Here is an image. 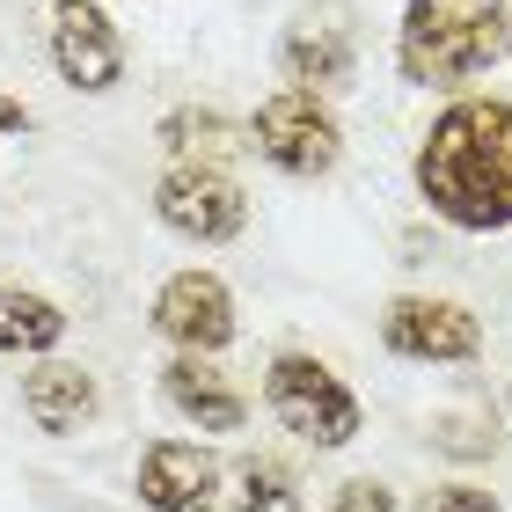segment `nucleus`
Wrapping results in <instances>:
<instances>
[{
    "label": "nucleus",
    "instance_id": "6e6552de",
    "mask_svg": "<svg viewBox=\"0 0 512 512\" xmlns=\"http://www.w3.org/2000/svg\"><path fill=\"white\" fill-rule=\"evenodd\" d=\"M154 330L176 344V352H227L235 344V293L220 286L213 271H176L169 286L154 293Z\"/></svg>",
    "mask_w": 512,
    "mask_h": 512
},
{
    "label": "nucleus",
    "instance_id": "4468645a",
    "mask_svg": "<svg viewBox=\"0 0 512 512\" xmlns=\"http://www.w3.org/2000/svg\"><path fill=\"white\" fill-rule=\"evenodd\" d=\"M161 147L176 161H213L227 147V118L220 110H176V118H161Z\"/></svg>",
    "mask_w": 512,
    "mask_h": 512
},
{
    "label": "nucleus",
    "instance_id": "dca6fc26",
    "mask_svg": "<svg viewBox=\"0 0 512 512\" xmlns=\"http://www.w3.org/2000/svg\"><path fill=\"white\" fill-rule=\"evenodd\" d=\"M322 512H395V498H388V483H374V476H352L344 491L322 505Z\"/></svg>",
    "mask_w": 512,
    "mask_h": 512
},
{
    "label": "nucleus",
    "instance_id": "2eb2a0df",
    "mask_svg": "<svg viewBox=\"0 0 512 512\" xmlns=\"http://www.w3.org/2000/svg\"><path fill=\"white\" fill-rule=\"evenodd\" d=\"M235 512H300L293 469H278V461H249V469H242V491H235Z\"/></svg>",
    "mask_w": 512,
    "mask_h": 512
},
{
    "label": "nucleus",
    "instance_id": "a211bd4d",
    "mask_svg": "<svg viewBox=\"0 0 512 512\" xmlns=\"http://www.w3.org/2000/svg\"><path fill=\"white\" fill-rule=\"evenodd\" d=\"M22 125H30V110H22V103H8V96H0V132H22Z\"/></svg>",
    "mask_w": 512,
    "mask_h": 512
},
{
    "label": "nucleus",
    "instance_id": "39448f33",
    "mask_svg": "<svg viewBox=\"0 0 512 512\" xmlns=\"http://www.w3.org/2000/svg\"><path fill=\"white\" fill-rule=\"evenodd\" d=\"M154 213L183 242H227V235L249 227V198H242V183L227 169H213V161H176V169L154 183Z\"/></svg>",
    "mask_w": 512,
    "mask_h": 512
},
{
    "label": "nucleus",
    "instance_id": "423d86ee",
    "mask_svg": "<svg viewBox=\"0 0 512 512\" xmlns=\"http://www.w3.org/2000/svg\"><path fill=\"white\" fill-rule=\"evenodd\" d=\"M381 344L395 359H425V366H461L483 352V330L461 300H439V293H403L388 300L381 315Z\"/></svg>",
    "mask_w": 512,
    "mask_h": 512
},
{
    "label": "nucleus",
    "instance_id": "6ab92c4d",
    "mask_svg": "<svg viewBox=\"0 0 512 512\" xmlns=\"http://www.w3.org/2000/svg\"><path fill=\"white\" fill-rule=\"evenodd\" d=\"M505 44H512V22H505Z\"/></svg>",
    "mask_w": 512,
    "mask_h": 512
},
{
    "label": "nucleus",
    "instance_id": "f03ea898",
    "mask_svg": "<svg viewBox=\"0 0 512 512\" xmlns=\"http://www.w3.org/2000/svg\"><path fill=\"white\" fill-rule=\"evenodd\" d=\"M498 52H505V0H410L403 37H395L403 81H425V88L469 81Z\"/></svg>",
    "mask_w": 512,
    "mask_h": 512
},
{
    "label": "nucleus",
    "instance_id": "20e7f679",
    "mask_svg": "<svg viewBox=\"0 0 512 512\" xmlns=\"http://www.w3.org/2000/svg\"><path fill=\"white\" fill-rule=\"evenodd\" d=\"M249 147L271 161L278 176H330L337 154H344V132L330 118V103L315 88H278V96L249 118Z\"/></svg>",
    "mask_w": 512,
    "mask_h": 512
},
{
    "label": "nucleus",
    "instance_id": "9d476101",
    "mask_svg": "<svg viewBox=\"0 0 512 512\" xmlns=\"http://www.w3.org/2000/svg\"><path fill=\"white\" fill-rule=\"evenodd\" d=\"M161 395H169V410L191 417L198 432H242V417H249L242 388L227 381L205 352H183V359L161 366Z\"/></svg>",
    "mask_w": 512,
    "mask_h": 512
},
{
    "label": "nucleus",
    "instance_id": "0eeeda50",
    "mask_svg": "<svg viewBox=\"0 0 512 512\" xmlns=\"http://www.w3.org/2000/svg\"><path fill=\"white\" fill-rule=\"evenodd\" d=\"M52 66L81 96H110L125 74V44L96 0H52Z\"/></svg>",
    "mask_w": 512,
    "mask_h": 512
},
{
    "label": "nucleus",
    "instance_id": "1a4fd4ad",
    "mask_svg": "<svg viewBox=\"0 0 512 512\" xmlns=\"http://www.w3.org/2000/svg\"><path fill=\"white\" fill-rule=\"evenodd\" d=\"M139 498L154 512H213L220 505V461L191 439H154L139 454Z\"/></svg>",
    "mask_w": 512,
    "mask_h": 512
},
{
    "label": "nucleus",
    "instance_id": "7ed1b4c3",
    "mask_svg": "<svg viewBox=\"0 0 512 512\" xmlns=\"http://www.w3.org/2000/svg\"><path fill=\"white\" fill-rule=\"evenodd\" d=\"M264 403L286 432H300L308 447H352L359 439V395L344 388L322 359L308 352H278L264 374Z\"/></svg>",
    "mask_w": 512,
    "mask_h": 512
},
{
    "label": "nucleus",
    "instance_id": "f8f14e48",
    "mask_svg": "<svg viewBox=\"0 0 512 512\" xmlns=\"http://www.w3.org/2000/svg\"><path fill=\"white\" fill-rule=\"evenodd\" d=\"M22 410H30V425H37V432L66 439V432H81L88 417L103 410V395H96V381H88L81 366L44 359V366H30V374H22Z\"/></svg>",
    "mask_w": 512,
    "mask_h": 512
},
{
    "label": "nucleus",
    "instance_id": "9b49d317",
    "mask_svg": "<svg viewBox=\"0 0 512 512\" xmlns=\"http://www.w3.org/2000/svg\"><path fill=\"white\" fill-rule=\"evenodd\" d=\"M278 59H286V74L300 88H330L352 74V22H344L337 0H322V8H308L286 30V44H278Z\"/></svg>",
    "mask_w": 512,
    "mask_h": 512
},
{
    "label": "nucleus",
    "instance_id": "f3484780",
    "mask_svg": "<svg viewBox=\"0 0 512 512\" xmlns=\"http://www.w3.org/2000/svg\"><path fill=\"white\" fill-rule=\"evenodd\" d=\"M425 512H498L491 491H469V483H447V491H432Z\"/></svg>",
    "mask_w": 512,
    "mask_h": 512
},
{
    "label": "nucleus",
    "instance_id": "ddd939ff",
    "mask_svg": "<svg viewBox=\"0 0 512 512\" xmlns=\"http://www.w3.org/2000/svg\"><path fill=\"white\" fill-rule=\"evenodd\" d=\"M59 337H66V315L44 293L0 286V352H52Z\"/></svg>",
    "mask_w": 512,
    "mask_h": 512
},
{
    "label": "nucleus",
    "instance_id": "f257e3e1",
    "mask_svg": "<svg viewBox=\"0 0 512 512\" xmlns=\"http://www.w3.org/2000/svg\"><path fill=\"white\" fill-rule=\"evenodd\" d=\"M417 191L461 235L512 227V103H454L417 147Z\"/></svg>",
    "mask_w": 512,
    "mask_h": 512
}]
</instances>
